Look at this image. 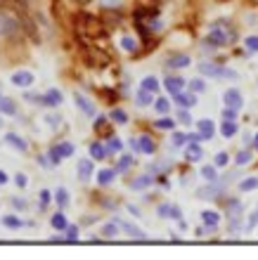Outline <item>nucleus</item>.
Listing matches in <instances>:
<instances>
[{
	"label": "nucleus",
	"instance_id": "nucleus-8",
	"mask_svg": "<svg viewBox=\"0 0 258 260\" xmlns=\"http://www.w3.org/2000/svg\"><path fill=\"white\" fill-rule=\"evenodd\" d=\"M17 31H19V24H17L12 17L0 14V34H3V36H14Z\"/></svg>",
	"mask_w": 258,
	"mask_h": 260
},
{
	"label": "nucleus",
	"instance_id": "nucleus-47",
	"mask_svg": "<svg viewBox=\"0 0 258 260\" xmlns=\"http://www.w3.org/2000/svg\"><path fill=\"white\" fill-rule=\"evenodd\" d=\"M67 234H69L67 241H76V239H78V227H71V225H69L67 227Z\"/></svg>",
	"mask_w": 258,
	"mask_h": 260
},
{
	"label": "nucleus",
	"instance_id": "nucleus-1",
	"mask_svg": "<svg viewBox=\"0 0 258 260\" xmlns=\"http://www.w3.org/2000/svg\"><path fill=\"white\" fill-rule=\"evenodd\" d=\"M199 71H202L204 76H213V78H230V81H235V78H237V71H232V69H223V67L211 64V62L199 64Z\"/></svg>",
	"mask_w": 258,
	"mask_h": 260
},
{
	"label": "nucleus",
	"instance_id": "nucleus-18",
	"mask_svg": "<svg viewBox=\"0 0 258 260\" xmlns=\"http://www.w3.org/2000/svg\"><path fill=\"white\" fill-rule=\"evenodd\" d=\"M50 225H52L54 227V230H60V232H62V230H67V227H69V222H67V215H64V213H54V215H52V218H50Z\"/></svg>",
	"mask_w": 258,
	"mask_h": 260
},
{
	"label": "nucleus",
	"instance_id": "nucleus-45",
	"mask_svg": "<svg viewBox=\"0 0 258 260\" xmlns=\"http://www.w3.org/2000/svg\"><path fill=\"white\" fill-rule=\"evenodd\" d=\"M185 142H187V135H183V133H176V135H173V147H183Z\"/></svg>",
	"mask_w": 258,
	"mask_h": 260
},
{
	"label": "nucleus",
	"instance_id": "nucleus-43",
	"mask_svg": "<svg viewBox=\"0 0 258 260\" xmlns=\"http://www.w3.org/2000/svg\"><path fill=\"white\" fill-rule=\"evenodd\" d=\"M237 111H239V109L225 107V109H223V118H225V121H237Z\"/></svg>",
	"mask_w": 258,
	"mask_h": 260
},
{
	"label": "nucleus",
	"instance_id": "nucleus-28",
	"mask_svg": "<svg viewBox=\"0 0 258 260\" xmlns=\"http://www.w3.org/2000/svg\"><path fill=\"white\" fill-rule=\"evenodd\" d=\"M154 125L159 130H173V128H176V121H173V118H168V116H161L159 121H154Z\"/></svg>",
	"mask_w": 258,
	"mask_h": 260
},
{
	"label": "nucleus",
	"instance_id": "nucleus-32",
	"mask_svg": "<svg viewBox=\"0 0 258 260\" xmlns=\"http://www.w3.org/2000/svg\"><path fill=\"white\" fill-rule=\"evenodd\" d=\"M150 185H152L150 175H142V178H137V180H133V182H130V187H133V189H145V187H150Z\"/></svg>",
	"mask_w": 258,
	"mask_h": 260
},
{
	"label": "nucleus",
	"instance_id": "nucleus-27",
	"mask_svg": "<svg viewBox=\"0 0 258 260\" xmlns=\"http://www.w3.org/2000/svg\"><path fill=\"white\" fill-rule=\"evenodd\" d=\"M54 201H57V206H60V208H64V206L69 204V192L64 189V187H60V189L54 192Z\"/></svg>",
	"mask_w": 258,
	"mask_h": 260
},
{
	"label": "nucleus",
	"instance_id": "nucleus-7",
	"mask_svg": "<svg viewBox=\"0 0 258 260\" xmlns=\"http://www.w3.org/2000/svg\"><path fill=\"white\" fill-rule=\"evenodd\" d=\"M130 147H133L135 151H142V154H154V142H152V137H147V135L133 140Z\"/></svg>",
	"mask_w": 258,
	"mask_h": 260
},
{
	"label": "nucleus",
	"instance_id": "nucleus-37",
	"mask_svg": "<svg viewBox=\"0 0 258 260\" xmlns=\"http://www.w3.org/2000/svg\"><path fill=\"white\" fill-rule=\"evenodd\" d=\"M50 199H52V194H50L48 189H41V194H38V206H41V208H45V206L50 204Z\"/></svg>",
	"mask_w": 258,
	"mask_h": 260
},
{
	"label": "nucleus",
	"instance_id": "nucleus-15",
	"mask_svg": "<svg viewBox=\"0 0 258 260\" xmlns=\"http://www.w3.org/2000/svg\"><path fill=\"white\" fill-rule=\"evenodd\" d=\"M0 114H5V116H14L17 114V107L10 97H0Z\"/></svg>",
	"mask_w": 258,
	"mask_h": 260
},
{
	"label": "nucleus",
	"instance_id": "nucleus-14",
	"mask_svg": "<svg viewBox=\"0 0 258 260\" xmlns=\"http://www.w3.org/2000/svg\"><path fill=\"white\" fill-rule=\"evenodd\" d=\"M74 100H76V107H78V109H81L83 114H88V116H95V107H93V104H90L88 100H85V97L81 95V92H76Z\"/></svg>",
	"mask_w": 258,
	"mask_h": 260
},
{
	"label": "nucleus",
	"instance_id": "nucleus-5",
	"mask_svg": "<svg viewBox=\"0 0 258 260\" xmlns=\"http://www.w3.org/2000/svg\"><path fill=\"white\" fill-rule=\"evenodd\" d=\"M93 171H95L93 158H81L78 166H76V175H78V180H90L93 178Z\"/></svg>",
	"mask_w": 258,
	"mask_h": 260
},
{
	"label": "nucleus",
	"instance_id": "nucleus-35",
	"mask_svg": "<svg viewBox=\"0 0 258 260\" xmlns=\"http://www.w3.org/2000/svg\"><path fill=\"white\" fill-rule=\"evenodd\" d=\"M168 100H166V97H159V100H154V109L159 111V114H166V111H168Z\"/></svg>",
	"mask_w": 258,
	"mask_h": 260
},
{
	"label": "nucleus",
	"instance_id": "nucleus-44",
	"mask_svg": "<svg viewBox=\"0 0 258 260\" xmlns=\"http://www.w3.org/2000/svg\"><path fill=\"white\" fill-rule=\"evenodd\" d=\"M14 185H17V187H26L28 185V178L24 175V173H17V175H14Z\"/></svg>",
	"mask_w": 258,
	"mask_h": 260
},
{
	"label": "nucleus",
	"instance_id": "nucleus-54",
	"mask_svg": "<svg viewBox=\"0 0 258 260\" xmlns=\"http://www.w3.org/2000/svg\"><path fill=\"white\" fill-rule=\"evenodd\" d=\"M170 218H173V220H180V218H183V213H180V208H178V206H173V213H170Z\"/></svg>",
	"mask_w": 258,
	"mask_h": 260
},
{
	"label": "nucleus",
	"instance_id": "nucleus-40",
	"mask_svg": "<svg viewBox=\"0 0 258 260\" xmlns=\"http://www.w3.org/2000/svg\"><path fill=\"white\" fill-rule=\"evenodd\" d=\"M130 164H133V158L130 156H121V161H119V166H116V173H123V171H128Z\"/></svg>",
	"mask_w": 258,
	"mask_h": 260
},
{
	"label": "nucleus",
	"instance_id": "nucleus-6",
	"mask_svg": "<svg viewBox=\"0 0 258 260\" xmlns=\"http://www.w3.org/2000/svg\"><path fill=\"white\" fill-rule=\"evenodd\" d=\"M36 100H38L41 104H45V107H60L62 104V92L52 88V90H48L45 95H38Z\"/></svg>",
	"mask_w": 258,
	"mask_h": 260
},
{
	"label": "nucleus",
	"instance_id": "nucleus-49",
	"mask_svg": "<svg viewBox=\"0 0 258 260\" xmlns=\"http://www.w3.org/2000/svg\"><path fill=\"white\" fill-rule=\"evenodd\" d=\"M121 147H123V144L119 142L116 137H111V140H109V149H111V151H121Z\"/></svg>",
	"mask_w": 258,
	"mask_h": 260
},
{
	"label": "nucleus",
	"instance_id": "nucleus-51",
	"mask_svg": "<svg viewBox=\"0 0 258 260\" xmlns=\"http://www.w3.org/2000/svg\"><path fill=\"white\" fill-rule=\"evenodd\" d=\"M12 206L19 208V211H24V208H26V201H24V199H12Z\"/></svg>",
	"mask_w": 258,
	"mask_h": 260
},
{
	"label": "nucleus",
	"instance_id": "nucleus-41",
	"mask_svg": "<svg viewBox=\"0 0 258 260\" xmlns=\"http://www.w3.org/2000/svg\"><path fill=\"white\" fill-rule=\"evenodd\" d=\"M48 158H50V164L52 166H57L62 161V154H60V147H52L50 149V154H48Z\"/></svg>",
	"mask_w": 258,
	"mask_h": 260
},
{
	"label": "nucleus",
	"instance_id": "nucleus-2",
	"mask_svg": "<svg viewBox=\"0 0 258 260\" xmlns=\"http://www.w3.org/2000/svg\"><path fill=\"white\" fill-rule=\"evenodd\" d=\"M235 38V34H232L230 28H225L223 24H216V26L211 28V34H209V41L211 45H216V48H220V45H225L227 41H232Z\"/></svg>",
	"mask_w": 258,
	"mask_h": 260
},
{
	"label": "nucleus",
	"instance_id": "nucleus-34",
	"mask_svg": "<svg viewBox=\"0 0 258 260\" xmlns=\"http://www.w3.org/2000/svg\"><path fill=\"white\" fill-rule=\"evenodd\" d=\"M244 48L246 52H258V36H249L244 41Z\"/></svg>",
	"mask_w": 258,
	"mask_h": 260
},
{
	"label": "nucleus",
	"instance_id": "nucleus-53",
	"mask_svg": "<svg viewBox=\"0 0 258 260\" xmlns=\"http://www.w3.org/2000/svg\"><path fill=\"white\" fill-rule=\"evenodd\" d=\"M38 166L48 168V166H52V164H50V158H48V156H38Z\"/></svg>",
	"mask_w": 258,
	"mask_h": 260
},
{
	"label": "nucleus",
	"instance_id": "nucleus-30",
	"mask_svg": "<svg viewBox=\"0 0 258 260\" xmlns=\"http://www.w3.org/2000/svg\"><path fill=\"white\" fill-rule=\"evenodd\" d=\"M109 118H111V121H114V123H128V114H126V111L123 109H114L111 111V114H109Z\"/></svg>",
	"mask_w": 258,
	"mask_h": 260
},
{
	"label": "nucleus",
	"instance_id": "nucleus-36",
	"mask_svg": "<svg viewBox=\"0 0 258 260\" xmlns=\"http://www.w3.org/2000/svg\"><path fill=\"white\" fill-rule=\"evenodd\" d=\"M57 147H60L62 158H69L71 154H74V144H71V142H62V144H57Z\"/></svg>",
	"mask_w": 258,
	"mask_h": 260
},
{
	"label": "nucleus",
	"instance_id": "nucleus-20",
	"mask_svg": "<svg viewBox=\"0 0 258 260\" xmlns=\"http://www.w3.org/2000/svg\"><path fill=\"white\" fill-rule=\"evenodd\" d=\"M107 156V147L100 142H93L90 144V158H97V161H102V158Z\"/></svg>",
	"mask_w": 258,
	"mask_h": 260
},
{
	"label": "nucleus",
	"instance_id": "nucleus-9",
	"mask_svg": "<svg viewBox=\"0 0 258 260\" xmlns=\"http://www.w3.org/2000/svg\"><path fill=\"white\" fill-rule=\"evenodd\" d=\"M173 100L180 109H190L197 104V92H178V95H173Z\"/></svg>",
	"mask_w": 258,
	"mask_h": 260
},
{
	"label": "nucleus",
	"instance_id": "nucleus-56",
	"mask_svg": "<svg viewBox=\"0 0 258 260\" xmlns=\"http://www.w3.org/2000/svg\"><path fill=\"white\" fill-rule=\"evenodd\" d=\"M253 147H256V149H258V135H256V142H253Z\"/></svg>",
	"mask_w": 258,
	"mask_h": 260
},
{
	"label": "nucleus",
	"instance_id": "nucleus-29",
	"mask_svg": "<svg viewBox=\"0 0 258 260\" xmlns=\"http://www.w3.org/2000/svg\"><path fill=\"white\" fill-rule=\"evenodd\" d=\"M220 133H223V137H232L235 133H237V123H235V121H223Z\"/></svg>",
	"mask_w": 258,
	"mask_h": 260
},
{
	"label": "nucleus",
	"instance_id": "nucleus-48",
	"mask_svg": "<svg viewBox=\"0 0 258 260\" xmlns=\"http://www.w3.org/2000/svg\"><path fill=\"white\" fill-rule=\"evenodd\" d=\"M249 161H251V154H249V151H239L237 164H239V166H244V164H249Z\"/></svg>",
	"mask_w": 258,
	"mask_h": 260
},
{
	"label": "nucleus",
	"instance_id": "nucleus-3",
	"mask_svg": "<svg viewBox=\"0 0 258 260\" xmlns=\"http://www.w3.org/2000/svg\"><path fill=\"white\" fill-rule=\"evenodd\" d=\"M10 81H12V85H17V88H31L36 78H34V74H31L28 69H21V71H14Z\"/></svg>",
	"mask_w": 258,
	"mask_h": 260
},
{
	"label": "nucleus",
	"instance_id": "nucleus-19",
	"mask_svg": "<svg viewBox=\"0 0 258 260\" xmlns=\"http://www.w3.org/2000/svg\"><path fill=\"white\" fill-rule=\"evenodd\" d=\"M116 220V218H114ZM119 225H121V230H126V232L130 234V237H135V239H145V232L142 230H137L135 225H130V222H123V220H116Z\"/></svg>",
	"mask_w": 258,
	"mask_h": 260
},
{
	"label": "nucleus",
	"instance_id": "nucleus-11",
	"mask_svg": "<svg viewBox=\"0 0 258 260\" xmlns=\"http://www.w3.org/2000/svg\"><path fill=\"white\" fill-rule=\"evenodd\" d=\"M5 142L10 144V147H14L17 151H26L28 149V142L24 140V137L17 135V133H7V135H5Z\"/></svg>",
	"mask_w": 258,
	"mask_h": 260
},
{
	"label": "nucleus",
	"instance_id": "nucleus-39",
	"mask_svg": "<svg viewBox=\"0 0 258 260\" xmlns=\"http://www.w3.org/2000/svg\"><path fill=\"white\" fill-rule=\"evenodd\" d=\"M156 213H159V218H170V213H173V206H170V204H161L159 208H156Z\"/></svg>",
	"mask_w": 258,
	"mask_h": 260
},
{
	"label": "nucleus",
	"instance_id": "nucleus-52",
	"mask_svg": "<svg viewBox=\"0 0 258 260\" xmlns=\"http://www.w3.org/2000/svg\"><path fill=\"white\" fill-rule=\"evenodd\" d=\"M45 121H48V125H50V128H57V125H60V121H62V118H60V116H48V118H45Z\"/></svg>",
	"mask_w": 258,
	"mask_h": 260
},
{
	"label": "nucleus",
	"instance_id": "nucleus-17",
	"mask_svg": "<svg viewBox=\"0 0 258 260\" xmlns=\"http://www.w3.org/2000/svg\"><path fill=\"white\" fill-rule=\"evenodd\" d=\"M135 102L140 104V107H147V104L154 102V92H150V90H137V95H135Z\"/></svg>",
	"mask_w": 258,
	"mask_h": 260
},
{
	"label": "nucleus",
	"instance_id": "nucleus-23",
	"mask_svg": "<svg viewBox=\"0 0 258 260\" xmlns=\"http://www.w3.org/2000/svg\"><path fill=\"white\" fill-rule=\"evenodd\" d=\"M140 88L150 90V92H156V90H159V81H156V76H145L142 83H140Z\"/></svg>",
	"mask_w": 258,
	"mask_h": 260
},
{
	"label": "nucleus",
	"instance_id": "nucleus-46",
	"mask_svg": "<svg viewBox=\"0 0 258 260\" xmlns=\"http://www.w3.org/2000/svg\"><path fill=\"white\" fill-rule=\"evenodd\" d=\"M227 161H230V156L225 151H218L216 154V166H227Z\"/></svg>",
	"mask_w": 258,
	"mask_h": 260
},
{
	"label": "nucleus",
	"instance_id": "nucleus-12",
	"mask_svg": "<svg viewBox=\"0 0 258 260\" xmlns=\"http://www.w3.org/2000/svg\"><path fill=\"white\" fill-rule=\"evenodd\" d=\"M197 130L204 135V140H211V137H213V133H216V125H213V121H211V118H199V121H197Z\"/></svg>",
	"mask_w": 258,
	"mask_h": 260
},
{
	"label": "nucleus",
	"instance_id": "nucleus-16",
	"mask_svg": "<svg viewBox=\"0 0 258 260\" xmlns=\"http://www.w3.org/2000/svg\"><path fill=\"white\" fill-rule=\"evenodd\" d=\"M202 222H204L206 227H211V230H213V227L220 222V215H218L216 211H204V213H202Z\"/></svg>",
	"mask_w": 258,
	"mask_h": 260
},
{
	"label": "nucleus",
	"instance_id": "nucleus-50",
	"mask_svg": "<svg viewBox=\"0 0 258 260\" xmlns=\"http://www.w3.org/2000/svg\"><path fill=\"white\" fill-rule=\"evenodd\" d=\"M178 118H180V123H192V118H190V114H187V109L180 111V114H178Z\"/></svg>",
	"mask_w": 258,
	"mask_h": 260
},
{
	"label": "nucleus",
	"instance_id": "nucleus-26",
	"mask_svg": "<svg viewBox=\"0 0 258 260\" xmlns=\"http://www.w3.org/2000/svg\"><path fill=\"white\" fill-rule=\"evenodd\" d=\"M202 178H204L206 182H216V180H218L216 166H204V168H202Z\"/></svg>",
	"mask_w": 258,
	"mask_h": 260
},
{
	"label": "nucleus",
	"instance_id": "nucleus-42",
	"mask_svg": "<svg viewBox=\"0 0 258 260\" xmlns=\"http://www.w3.org/2000/svg\"><path fill=\"white\" fill-rule=\"evenodd\" d=\"M216 192H218L216 187H202L197 194H199L202 199H213V197H216Z\"/></svg>",
	"mask_w": 258,
	"mask_h": 260
},
{
	"label": "nucleus",
	"instance_id": "nucleus-24",
	"mask_svg": "<svg viewBox=\"0 0 258 260\" xmlns=\"http://www.w3.org/2000/svg\"><path fill=\"white\" fill-rule=\"evenodd\" d=\"M3 225L10 227V230H21V227H24V220L14 218V215H5V218H3Z\"/></svg>",
	"mask_w": 258,
	"mask_h": 260
},
{
	"label": "nucleus",
	"instance_id": "nucleus-4",
	"mask_svg": "<svg viewBox=\"0 0 258 260\" xmlns=\"http://www.w3.org/2000/svg\"><path fill=\"white\" fill-rule=\"evenodd\" d=\"M223 102L225 107H232V109H242V104H244V97L239 92L237 88H227L223 92Z\"/></svg>",
	"mask_w": 258,
	"mask_h": 260
},
{
	"label": "nucleus",
	"instance_id": "nucleus-21",
	"mask_svg": "<svg viewBox=\"0 0 258 260\" xmlns=\"http://www.w3.org/2000/svg\"><path fill=\"white\" fill-rule=\"evenodd\" d=\"M202 156H204V151H202L199 142H192L190 147H187V161H199Z\"/></svg>",
	"mask_w": 258,
	"mask_h": 260
},
{
	"label": "nucleus",
	"instance_id": "nucleus-25",
	"mask_svg": "<svg viewBox=\"0 0 258 260\" xmlns=\"http://www.w3.org/2000/svg\"><path fill=\"white\" fill-rule=\"evenodd\" d=\"M114 175H116V171H109V168H104V171L97 173V182H100V185H111Z\"/></svg>",
	"mask_w": 258,
	"mask_h": 260
},
{
	"label": "nucleus",
	"instance_id": "nucleus-55",
	"mask_svg": "<svg viewBox=\"0 0 258 260\" xmlns=\"http://www.w3.org/2000/svg\"><path fill=\"white\" fill-rule=\"evenodd\" d=\"M5 182H7V173L0 171V185H5Z\"/></svg>",
	"mask_w": 258,
	"mask_h": 260
},
{
	"label": "nucleus",
	"instance_id": "nucleus-10",
	"mask_svg": "<svg viewBox=\"0 0 258 260\" xmlns=\"http://www.w3.org/2000/svg\"><path fill=\"white\" fill-rule=\"evenodd\" d=\"M163 85H166V90H168L170 95H178V92H183L185 90V81L180 78V76H168Z\"/></svg>",
	"mask_w": 258,
	"mask_h": 260
},
{
	"label": "nucleus",
	"instance_id": "nucleus-31",
	"mask_svg": "<svg viewBox=\"0 0 258 260\" xmlns=\"http://www.w3.org/2000/svg\"><path fill=\"white\" fill-rule=\"evenodd\" d=\"M239 189L242 192H251V189H258V178H246L239 182Z\"/></svg>",
	"mask_w": 258,
	"mask_h": 260
},
{
	"label": "nucleus",
	"instance_id": "nucleus-13",
	"mask_svg": "<svg viewBox=\"0 0 258 260\" xmlns=\"http://www.w3.org/2000/svg\"><path fill=\"white\" fill-rule=\"evenodd\" d=\"M190 64H192L190 55H170L168 62H166V67H170V69H185V67H190Z\"/></svg>",
	"mask_w": 258,
	"mask_h": 260
},
{
	"label": "nucleus",
	"instance_id": "nucleus-33",
	"mask_svg": "<svg viewBox=\"0 0 258 260\" xmlns=\"http://www.w3.org/2000/svg\"><path fill=\"white\" fill-rule=\"evenodd\" d=\"M190 90H192V92H204V90H206V81H204V78H192V81H190Z\"/></svg>",
	"mask_w": 258,
	"mask_h": 260
},
{
	"label": "nucleus",
	"instance_id": "nucleus-38",
	"mask_svg": "<svg viewBox=\"0 0 258 260\" xmlns=\"http://www.w3.org/2000/svg\"><path fill=\"white\" fill-rule=\"evenodd\" d=\"M121 48L126 50V52H133V50H135V41H133L130 36H123V38H121Z\"/></svg>",
	"mask_w": 258,
	"mask_h": 260
},
{
	"label": "nucleus",
	"instance_id": "nucleus-22",
	"mask_svg": "<svg viewBox=\"0 0 258 260\" xmlns=\"http://www.w3.org/2000/svg\"><path fill=\"white\" fill-rule=\"evenodd\" d=\"M119 230H121V225L114 220V222H109V225L102 227V237H104V239H114L116 234H119Z\"/></svg>",
	"mask_w": 258,
	"mask_h": 260
}]
</instances>
